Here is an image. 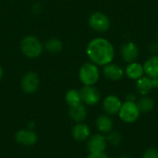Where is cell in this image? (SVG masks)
<instances>
[{
	"label": "cell",
	"mask_w": 158,
	"mask_h": 158,
	"mask_svg": "<svg viewBox=\"0 0 158 158\" xmlns=\"http://www.w3.org/2000/svg\"><path fill=\"white\" fill-rule=\"evenodd\" d=\"M86 54L94 64L104 67L113 61L115 48L107 39L97 37L90 41L86 47Z\"/></svg>",
	"instance_id": "cell-1"
},
{
	"label": "cell",
	"mask_w": 158,
	"mask_h": 158,
	"mask_svg": "<svg viewBox=\"0 0 158 158\" xmlns=\"http://www.w3.org/2000/svg\"><path fill=\"white\" fill-rule=\"evenodd\" d=\"M79 78L84 85H94L100 78L98 66L93 62L83 64L79 70Z\"/></svg>",
	"instance_id": "cell-2"
},
{
	"label": "cell",
	"mask_w": 158,
	"mask_h": 158,
	"mask_svg": "<svg viewBox=\"0 0 158 158\" xmlns=\"http://www.w3.org/2000/svg\"><path fill=\"white\" fill-rule=\"evenodd\" d=\"M118 115L123 122L127 124H132L139 119L141 112L136 102L125 101L124 103H122Z\"/></svg>",
	"instance_id": "cell-3"
},
{
	"label": "cell",
	"mask_w": 158,
	"mask_h": 158,
	"mask_svg": "<svg viewBox=\"0 0 158 158\" xmlns=\"http://www.w3.org/2000/svg\"><path fill=\"white\" fill-rule=\"evenodd\" d=\"M22 53L30 57L34 58L39 56L43 52V44L35 36H26L20 44Z\"/></svg>",
	"instance_id": "cell-4"
},
{
	"label": "cell",
	"mask_w": 158,
	"mask_h": 158,
	"mask_svg": "<svg viewBox=\"0 0 158 158\" xmlns=\"http://www.w3.org/2000/svg\"><path fill=\"white\" fill-rule=\"evenodd\" d=\"M90 27L98 32H106L109 30L111 22L107 15L103 12L97 11L93 13L89 18Z\"/></svg>",
	"instance_id": "cell-5"
},
{
	"label": "cell",
	"mask_w": 158,
	"mask_h": 158,
	"mask_svg": "<svg viewBox=\"0 0 158 158\" xmlns=\"http://www.w3.org/2000/svg\"><path fill=\"white\" fill-rule=\"evenodd\" d=\"M81 102L87 106H95L101 100V94L94 85H84L80 91Z\"/></svg>",
	"instance_id": "cell-6"
},
{
	"label": "cell",
	"mask_w": 158,
	"mask_h": 158,
	"mask_svg": "<svg viewBox=\"0 0 158 158\" xmlns=\"http://www.w3.org/2000/svg\"><path fill=\"white\" fill-rule=\"evenodd\" d=\"M136 91L139 94L148 95L153 89L158 88V78H150L148 76H143L136 81Z\"/></svg>",
	"instance_id": "cell-7"
},
{
	"label": "cell",
	"mask_w": 158,
	"mask_h": 158,
	"mask_svg": "<svg viewBox=\"0 0 158 158\" xmlns=\"http://www.w3.org/2000/svg\"><path fill=\"white\" fill-rule=\"evenodd\" d=\"M120 56L124 62H135L139 56V47L134 42H127L120 48Z\"/></svg>",
	"instance_id": "cell-8"
},
{
	"label": "cell",
	"mask_w": 158,
	"mask_h": 158,
	"mask_svg": "<svg viewBox=\"0 0 158 158\" xmlns=\"http://www.w3.org/2000/svg\"><path fill=\"white\" fill-rule=\"evenodd\" d=\"M39 84H40L39 76L32 71L27 72L21 80V88L27 94L35 93L39 88Z\"/></svg>",
	"instance_id": "cell-9"
},
{
	"label": "cell",
	"mask_w": 158,
	"mask_h": 158,
	"mask_svg": "<svg viewBox=\"0 0 158 158\" xmlns=\"http://www.w3.org/2000/svg\"><path fill=\"white\" fill-rule=\"evenodd\" d=\"M107 147V141L106 137L102 134H94L89 137L87 143V148L90 153H101L105 152Z\"/></svg>",
	"instance_id": "cell-10"
},
{
	"label": "cell",
	"mask_w": 158,
	"mask_h": 158,
	"mask_svg": "<svg viewBox=\"0 0 158 158\" xmlns=\"http://www.w3.org/2000/svg\"><path fill=\"white\" fill-rule=\"evenodd\" d=\"M122 102L117 95L110 94L106 96L103 101V109L108 116H115L118 114Z\"/></svg>",
	"instance_id": "cell-11"
},
{
	"label": "cell",
	"mask_w": 158,
	"mask_h": 158,
	"mask_svg": "<svg viewBox=\"0 0 158 158\" xmlns=\"http://www.w3.org/2000/svg\"><path fill=\"white\" fill-rule=\"evenodd\" d=\"M103 74L104 76L111 81H120L124 76V69L118 64L109 63L103 68Z\"/></svg>",
	"instance_id": "cell-12"
},
{
	"label": "cell",
	"mask_w": 158,
	"mask_h": 158,
	"mask_svg": "<svg viewBox=\"0 0 158 158\" xmlns=\"http://www.w3.org/2000/svg\"><path fill=\"white\" fill-rule=\"evenodd\" d=\"M16 141L25 146L34 145L37 142V135L31 130H19L15 134Z\"/></svg>",
	"instance_id": "cell-13"
},
{
	"label": "cell",
	"mask_w": 158,
	"mask_h": 158,
	"mask_svg": "<svg viewBox=\"0 0 158 158\" xmlns=\"http://www.w3.org/2000/svg\"><path fill=\"white\" fill-rule=\"evenodd\" d=\"M125 75L132 81H137L143 76H144V69L143 66L138 62H131L129 63L124 70Z\"/></svg>",
	"instance_id": "cell-14"
},
{
	"label": "cell",
	"mask_w": 158,
	"mask_h": 158,
	"mask_svg": "<svg viewBox=\"0 0 158 158\" xmlns=\"http://www.w3.org/2000/svg\"><path fill=\"white\" fill-rule=\"evenodd\" d=\"M91 134L90 128L87 124L80 122L72 129V137L78 142H84L89 139Z\"/></svg>",
	"instance_id": "cell-15"
},
{
	"label": "cell",
	"mask_w": 158,
	"mask_h": 158,
	"mask_svg": "<svg viewBox=\"0 0 158 158\" xmlns=\"http://www.w3.org/2000/svg\"><path fill=\"white\" fill-rule=\"evenodd\" d=\"M95 126H96V129L101 133L105 134V133H109L110 131H113L114 122L111 117L106 114V115H101L97 118L95 121Z\"/></svg>",
	"instance_id": "cell-16"
},
{
	"label": "cell",
	"mask_w": 158,
	"mask_h": 158,
	"mask_svg": "<svg viewBox=\"0 0 158 158\" xmlns=\"http://www.w3.org/2000/svg\"><path fill=\"white\" fill-rule=\"evenodd\" d=\"M145 76L150 78H158V56H150L143 65Z\"/></svg>",
	"instance_id": "cell-17"
},
{
	"label": "cell",
	"mask_w": 158,
	"mask_h": 158,
	"mask_svg": "<svg viewBox=\"0 0 158 158\" xmlns=\"http://www.w3.org/2000/svg\"><path fill=\"white\" fill-rule=\"evenodd\" d=\"M69 117L71 118L72 120H74L77 123L83 122L87 118V109L84 106V105H82L81 103L77 106H70Z\"/></svg>",
	"instance_id": "cell-18"
},
{
	"label": "cell",
	"mask_w": 158,
	"mask_h": 158,
	"mask_svg": "<svg viewBox=\"0 0 158 158\" xmlns=\"http://www.w3.org/2000/svg\"><path fill=\"white\" fill-rule=\"evenodd\" d=\"M141 113H149L155 108V101L148 95L141 96L136 102Z\"/></svg>",
	"instance_id": "cell-19"
},
{
	"label": "cell",
	"mask_w": 158,
	"mask_h": 158,
	"mask_svg": "<svg viewBox=\"0 0 158 158\" xmlns=\"http://www.w3.org/2000/svg\"><path fill=\"white\" fill-rule=\"evenodd\" d=\"M65 99H66L67 104L69 106V107L77 106V105L81 103V98L80 91H77L75 89L69 90L67 92V94H66Z\"/></svg>",
	"instance_id": "cell-20"
},
{
	"label": "cell",
	"mask_w": 158,
	"mask_h": 158,
	"mask_svg": "<svg viewBox=\"0 0 158 158\" xmlns=\"http://www.w3.org/2000/svg\"><path fill=\"white\" fill-rule=\"evenodd\" d=\"M45 49L49 52V53H53V54H56V53H59L62 48H63V44H62V42L56 38H51L49 39L45 44Z\"/></svg>",
	"instance_id": "cell-21"
},
{
	"label": "cell",
	"mask_w": 158,
	"mask_h": 158,
	"mask_svg": "<svg viewBox=\"0 0 158 158\" xmlns=\"http://www.w3.org/2000/svg\"><path fill=\"white\" fill-rule=\"evenodd\" d=\"M106 141H107V143H109L112 146H118L120 143L122 142V135L118 131H112L109 133H107Z\"/></svg>",
	"instance_id": "cell-22"
},
{
	"label": "cell",
	"mask_w": 158,
	"mask_h": 158,
	"mask_svg": "<svg viewBox=\"0 0 158 158\" xmlns=\"http://www.w3.org/2000/svg\"><path fill=\"white\" fill-rule=\"evenodd\" d=\"M143 158H158V149L157 148H148L144 151Z\"/></svg>",
	"instance_id": "cell-23"
},
{
	"label": "cell",
	"mask_w": 158,
	"mask_h": 158,
	"mask_svg": "<svg viewBox=\"0 0 158 158\" xmlns=\"http://www.w3.org/2000/svg\"><path fill=\"white\" fill-rule=\"evenodd\" d=\"M87 158H108V156L105 152H101V153H90Z\"/></svg>",
	"instance_id": "cell-24"
},
{
	"label": "cell",
	"mask_w": 158,
	"mask_h": 158,
	"mask_svg": "<svg viewBox=\"0 0 158 158\" xmlns=\"http://www.w3.org/2000/svg\"><path fill=\"white\" fill-rule=\"evenodd\" d=\"M137 100V94L135 93H128L126 95V101H130V102H136Z\"/></svg>",
	"instance_id": "cell-25"
},
{
	"label": "cell",
	"mask_w": 158,
	"mask_h": 158,
	"mask_svg": "<svg viewBox=\"0 0 158 158\" xmlns=\"http://www.w3.org/2000/svg\"><path fill=\"white\" fill-rule=\"evenodd\" d=\"M2 76H3V69H2V68L0 67V81H1V79H2Z\"/></svg>",
	"instance_id": "cell-26"
},
{
	"label": "cell",
	"mask_w": 158,
	"mask_h": 158,
	"mask_svg": "<svg viewBox=\"0 0 158 158\" xmlns=\"http://www.w3.org/2000/svg\"><path fill=\"white\" fill-rule=\"evenodd\" d=\"M121 158H131V156H121Z\"/></svg>",
	"instance_id": "cell-27"
},
{
	"label": "cell",
	"mask_w": 158,
	"mask_h": 158,
	"mask_svg": "<svg viewBox=\"0 0 158 158\" xmlns=\"http://www.w3.org/2000/svg\"><path fill=\"white\" fill-rule=\"evenodd\" d=\"M156 39H157V42H158V32H157V34H156Z\"/></svg>",
	"instance_id": "cell-28"
}]
</instances>
